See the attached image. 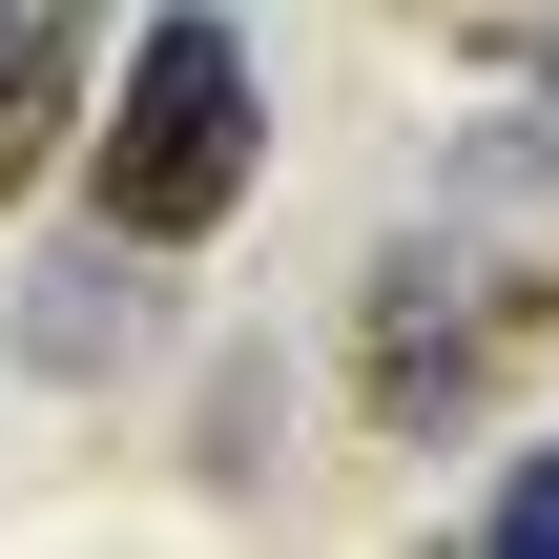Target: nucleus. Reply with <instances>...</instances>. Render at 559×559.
<instances>
[{"mask_svg":"<svg viewBox=\"0 0 559 559\" xmlns=\"http://www.w3.org/2000/svg\"><path fill=\"white\" fill-rule=\"evenodd\" d=\"M270 166V83H249V21L228 0H166L124 62H104V124H83V207L145 228V249H207Z\"/></svg>","mask_w":559,"mask_h":559,"instance_id":"obj_1","label":"nucleus"},{"mask_svg":"<svg viewBox=\"0 0 559 559\" xmlns=\"http://www.w3.org/2000/svg\"><path fill=\"white\" fill-rule=\"evenodd\" d=\"M539 332H559V270L373 249V290H353V415H373V436H456V415H477Z\"/></svg>","mask_w":559,"mask_h":559,"instance_id":"obj_2","label":"nucleus"},{"mask_svg":"<svg viewBox=\"0 0 559 559\" xmlns=\"http://www.w3.org/2000/svg\"><path fill=\"white\" fill-rule=\"evenodd\" d=\"M0 332H21V373H124V353L166 332V290H145V228H104V249H41Z\"/></svg>","mask_w":559,"mask_h":559,"instance_id":"obj_3","label":"nucleus"},{"mask_svg":"<svg viewBox=\"0 0 559 559\" xmlns=\"http://www.w3.org/2000/svg\"><path fill=\"white\" fill-rule=\"evenodd\" d=\"M62 124H104V41H83L62 0H21V21H0V207L62 166Z\"/></svg>","mask_w":559,"mask_h":559,"instance_id":"obj_4","label":"nucleus"},{"mask_svg":"<svg viewBox=\"0 0 559 559\" xmlns=\"http://www.w3.org/2000/svg\"><path fill=\"white\" fill-rule=\"evenodd\" d=\"M270 477V373H207V498Z\"/></svg>","mask_w":559,"mask_h":559,"instance_id":"obj_5","label":"nucleus"},{"mask_svg":"<svg viewBox=\"0 0 559 559\" xmlns=\"http://www.w3.org/2000/svg\"><path fill=\"white\" fill-rule=\"evenodd\" d=\"M477 539H498V559H539V539H559V436L519 456V477H498V519H477Z\"/></svg>","mask_w":559,"mask_h":559,"instance_id":"obj_6","label":"nucleus"}]
</instances>
